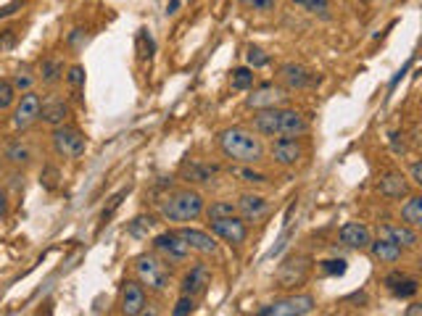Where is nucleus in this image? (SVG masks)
<instances>
[{
  "label": "nucleus",
  "mask_w": 422,
  "mask_h": 316,
  "mask_svg": "<svg viewBox=\"0 0 422 316\" xmlns=\"http://www.w3.org/2000/svg\"><path fill=\"white\" fill-rule=\"evenodd\" d=\"M251 130L259 137H304L309 132V121L304 114L285 108V106H274V108H261L251 119Z\"/></svg>",
  "instance_id": "obj_1"
},
{
  "label": "nucleus",
  "mask_w": 422,
  "mask_h": 316,
  "mask_svg": "<svg viewBox=\"0 0 422 316\" xmlns=\"http://www.w3.org/2000/svg\"><path fill=\"white\" fill-rule=\"evenodd\" d=\"M217 145H220L222 156L230 158L233 164L256 167L267 156L264 140L253 130H246V127H227V130H222L220 137H217Z\"/></svg>",
  "instance_id": "obj_2"
},
{
  "label": "nucleus",
  "mask_w": 422,
  "mask_h": 316,
  "mask_svg": "<svg viewBox=\"0 0 422 316\" xmlns=\"http://www.w3.org/2000/svg\"><path fill=\"white\" fill-rule=\"evenodd\" d=\"M203 208H206V200L201 193L193 187H183V190L167 193L161 198L159 214L164 221H172V224H187V221H196L198 217H203Z\"/></svg>",
  "instance_id": "obj_3"
},
{
  "label": "nucleus",
  "mask_w": 422,
  "mask_h": 316,
  "mask_svg": "<svg viewBox=\"0 0 422 316\" xmlns=\"http://www.w3.org/2000/svg\"><path fill=\"white\" fill-rule=\"evenodd\" d=\"M135 277L148 293H164L172 280V269L156 253H143L135 261Z\"/></svg>",
  "instance_id": "obj_4"
},
{
  "label": "nucleus",
  "mask_w": 422,
  "mask_h": 316,
  "mask_svg": "<svg viewBox=\"0 0 422 316\" xmlns=\"http://www.w3.org/2000/svg\"><path fill=\"white\" fill-rule=\"evenodd\" d=\"M153 253L159 258H164L172 267H180V264H187L190 261V248L187 243L180 237L177 230H169V232H161L153 237Z\"/></svg>",
  "instance_id": "obj_5"
},
{
  "label": "nucleus",
  "mask_w": 422,
  "mask_h": 316,
  "mask_svg": "<svg viewBox=\"0 0 422 316\" xmlns=\"http://www.w3.org/2000/svg\"><path fill=\"white\" fill-rule=\"evenodd\" d=\"M317 308V300L314 295H306V293H298V295H285V298H277L261 306L256 314L259 316H306Z\"/></svg>",
  "instance_id": "obj_6"
},
{
  "label": "nucleus",
  "mask_w": 422,
  "mask_h": 316,
  "mask_svg": "<svg viewBox=\"0 0 422 316\" xmlns=\"http://www.w3.org/2000/svg\"><path fill=\"white\" fill-rule=\"evenodd\" d=\"M209 232L214 234L217 240L227 243V245H243L248 240V224L243 219L233 214V217H222V219H209Z\"/></svg>",
  "instance_id": "obj_7"
},
{
  "label": "nucleus",
  "mask_w": 422,
  "mask_h": 316,
  "mask_svg": "<svg viewBox=\"0 0 422 316\" xmlns=\"http://www.w3.org/2000/svg\"><path fill=\"white\" fill-rule=\"evenodd\" d=\"M53 150H56V156H61V158H80L87 148V140H84V134L80 130H74V127H67V124H61V127H53Z\"/></svg>",
  "instance_id": "obj_8"
},
{
  "label": "nucleus",
  "mask_w": 422,
  "mask_h": 316,
  "mask_svg": "<svg viewBox=\"0 0 422 316\" xmlns=\"http://www.w3.org/2000/svg\"><path fill=\"white\" fill-rule=\"evenodd\" d=\"M270 158L283 169L296 167L304 158V145L298 143V137H274L270 145Z\"/></svg>",
  "instance_id": "obj_9"
},
{
  "label": "nucleus",
  "mask_w": 422,
  "mask_h": 316,
  "mask_svg": "<svg viewBox=\"0 0 422 316\" xmlns=\"http://www.w3.org/2000/svg\"><path fill=\"white\" fill-rule=\"evenodd\" d=\"M214 280V274H211V267L209 264H193V267L187 269L185 274H183V282H180V293L183 295H190V298H201L203 293L209 290V284Z\"/></svg>",
  "instance_id": "obj_10"
},
{
  "label": "nucleus",
  "mask_w": 422,
  "mask_h": 316,
  "mask_svg": "<svg viewBox=\"0 0 422 316\" xmlns=\"http://www.w3.org/2000/svg\"><path fill=\"white\" fill-rule=\"evenodd\" d=\"M309 271H312V264H309V258L304 256H293V258H288L283 267L277 269V287H298V284H304L309 280Z\"/></svg>",
  "instance_id": "obj_11"
},
{
  "label": "nucleus",
  "mask_w": 422,
  "mask_h": 316,
  "mask_svg": "<svg viewBox=\"0 0 422 316\" xmlns=\"http://www.w3.org/2000/svg\"><path fill=\"white\" fill-rule=\"evenodd\" d=\"M180 237L187 243L190 253H201V256H217L220 253V243L209 230H196V227H185L180 224Z\"/></svg>",
  "instance_id": "obj_12"
},
{
  "label": "nucleus",
  "mask_w": 422,
  "mask_h": 316,
  "mask_svg": "<svg viewBox=\"0 0 422 316\" xmlns=\"http://www.w3.org/2000/svg\"><path fill=\"white\" fill-rule=\"evenodd\" d=\"M40 108H43V98H40L34 90L21 93V100L14 106V127H16V130L32 127L34 121L40 119Z\"/></svg>",
  "instance_id": "obj_13"
},
{
  "label": "nucleus",
  "mask_w": 422,
  "mask_h": 316,
  "mask_svg": "<svg viewBox=\"0 0 422 316\" xmlns=\"http://www.w3.org/2000/svg\"><path fill=\"white\" fill-rule=\"evenodd\" d=\"M285 100H288L285 87L267 82V84H259L251 95L246 98V106H248V108H256V111H261V108H274V106H283Z\"/></svg>",
  "instance_id": "obj_14"
},
{
  "label": "nucleus",
  "mask_w": 422,
  "mask_h": 316,
  "mask_svg": "<svg viewBox=\"0 0 422 316\" xmlns=\"http://www.w3.org/2000/svg\"><path fill=\"white\" fill-rule=\"evenodd\" d=\"M237 217L243 219L246 224H256L270 214V200L264 195H256V193H243L240 198L235 200Z\"/></svg>",
  "instance_id": "obj_15"
},
{
  "label": "nucleus",
  "mask_w": 422,
  "mask_h": 316,
  "mask_svg": "<svg viewBox=\"0 0 422 316\" xmlns=\"http://www.w3.org/2000/svg\"><path fill=\"white\" fill-rule=\"evenodd\" d=\"M148 308V293L137 280H127L121 287V314L140 316Z\"/></svg>",
  "instance_id": "obj_16"
},
{
  "label": "nucleus",
  "mask_w": 422,
  "mask_h": 316,
  "mask_svg": "<svg viewBox=\"0 0 422 316\" xmlns=\"http://www.w3.org/2000/svg\"><path fill=\"white\" fill-rule=\"evenodd\" d=\"M277 77H280V82L285 84V90H306V87H314L320 82L317 74H312L301 64H283Z\"/></svg>",
  "instance_id": "obj_17"
},
{
  "label": "nucleus",
  "mask_w": 422,
  "mask_h": 316,
  "mask_svg": "<svg viewBox=\"0 0 422 316\" xmlns=\"http://www.w3.org/2000/svg\"><path fill=\"white\" fill-rule=\"evenodd\" d=\"M338 240H340V245H346V248L351 250H367L372 240V232L367 224H362V221H349V224H343L340 230H338Z\"/></svg>",
  "instance_id": "obj_18"
},
{
  "label": "nucleus",
  "mask_w": 422,
  "mask_h": 316,
  "mask_svg": "<svg viewBox=\"0 0 422 316\" xmlns=\"http://www.w3.org/2000/svg\"><path fill=\"white\" fill-rule=\"evenodd\" d=\"M383 284H386V290H388L390 295L399 300L414 298V295L420 293V282H417L414 277L404 274V271H390L388 277L383 280Z\"/></svg>",
  "instance_id": "obj_19"
},
{
  "label": "nucleus",
  "mask_w": 422,
  "mask_h": 316,
  "mask_svg": "<svg viewBox=\"0 0 422 316\" xmlns=\"http://www.w3.org/2000/svg\"><path fill=\"white\" fill-rule=\"evenodd\" d=\"M380 234L388 237V240H393L401 250H414L417 245H420L417 227H409V224H404V221H401V224H386V227L380 230Z\"/></svg>",
  "instance_id": "obj_20"
},
{
  "label": "nucleus",
  "mask_w": 422,
  "mask_h": 316,
  "mask_svg": "<svg viewBox=\"0 0 422 316\" xmlns=\"http://www.w3.org/2000/svg\"><path fill=\"white\" fill-rule=\"evenodd\" d=\"M367 250H370V256L377 261V264H399L401 256H404V250L399 248L393 240L383 237V234H380V237H372Z\"/></svg>",
  "instance_id": "obj_21"
},
{
  "label": "nucleus",
  "mask_w": 422,
  "mask_h": 316,
  "mask_svg": "<svg viewBox=\"0 0 422 316\" xmlns=\"http://www.w3.org/2000/svg\"><path fill=\"white\" fill-rule=\"evenodd\" d=\"M183 182L187 184H198V187H209V184L217 182V169L209 167V164H198V161H187L183 171H180Z\"/></svg>",
  "instance_id": "obj_22"
},
{
  "label": "nucleus",
  "mask_w": 422,
  "mask_h": 316,
  "mask_svg": "<svg viewBox=\"0 0 422 316\" xmlns=\"http://www.w3.org/2000/svg\"><path fill=\"white\" fill-rule=\"evenodd\" d=\"M71 108L64 98H48L43 100V108H40V119L48 124V127H61L69 119Z\"/></svg>",
  "instance_id": "obj_23"
},
{
  "label": "nucleus",
  "mask_w": 422,
  "mask_h": 316,
  "mask_svg": "<svg viewBox=\"0 0 422 316\" xmlns=\"http://www.w3.org/2000/svg\"><path fill=\"white\" fill-rule=\"evenodd\" d=\"M377 190H380V195L383 198H404L409 195V182H406L404 174H386V177H380V182H377Z\"/></svg>",
  "instance_id": "obj_24"
},
{
  "label": "nucleus",
  "mask_w": 422,
  "mask_h": 316,
  "mask_svg": "<svg viewBox=\"0 0 422 316\" xmlns=\"http://www.w3.org/2000/svg\"><path fill=\"white\" fill-rule=\"evenodd\" d=\"M64 74H67V66H64V61L61 58H43V64H40V80H43V84H48V87H53V84H58L61 80H64Z\"/></svg>",
  "instance_id": "obj_25"
},
{
  "label": "nucleus",
  "mask_w": 422,
  "mask_h": 316,
  "mask_svg": "<svg viewBox=\"0 0 422 316\" xmlns=\"http://www.w3.org/2000/svg\"><path fill=\"white\" fill-rule=\"evenodd\" d=\"M401 221L409 227H420L422 224V195H409L401 203Z\"/></svg>",
  "instance_id": "obj_26"
},
{
  "label": "nucleus",
  "mask_w": 422,
  "mask_h": 316,
  "mask_svg": "<svg viewBox=\"0 0 422 316\" xmlns=\"http://www.w3.org/2000/svg\"><path fill=\"white\" fill-rule=\"evenodd\" d=\"M230 174H235L240 182L246 184H267L270 182V177L267 174H261V171H253L248 164H235V167H230Z\"/></svg>",
  "instance_id": "obj_27"
},
{
  "label": "nucleus",
  "mask_w": 422,
  "mask_h": 316,
  "mask_svg": "<svg viewBox=\"0 0 422 316\" xmlns=\"http://www.w3.org/2000/svg\"><path fill=\"white\" fill-rule=\"evenodd\" d=\"M64 80H67L69 90L74 93V98H82V90H84V66H80V64L69 66V69H67V74H64Z\"/></svg>",
  "instance_id": "obj_28"
},
{
  "label": "nucleus",
  "mask_w": 422,
  "mask_h": 316,
  "mask_svg": "<svg viewBox=\"0 0 422 316\" xmlns=\"http://www.w3.org/2000/svg\"><path fill=\"white\" fill-rule=\"evenodd\" d=\"M203 214H206V219H222V217H233V214H237L235 203L233 200H211V206L209 208H203Z\"/></svg>",
  "instance_id": "obj_29"
},
{
  "label": "nucleus",
  "mask_w": 422,
  "mask_h": 316,
  "mask_svg": "<svg viewBox=\"0 0 422 316\" xmlns=\"http://www.w3.org/2000/svg\"><path fill=\"white\" fill-rule=\"evenodd\" d=\"M293 5L304 8L306 14H314V16L327 19L330 16V0H290Z\"/></svg>",
  "instance_id": "obj_30"
},
{
  "label": "nucleus",
  "mask_w": 422,
  "mask_h": 316,
  "mask_svg": "<svg viewBox=\"0 0 422 316\" xmlns=\"http://www.w3.org/2000/svg\"><path fill=\"white\" fill-rule=\"evenodd\" d=\"M5 158L11 164H16V167H24V164L32 161V150H30V145H24V143H14V145H8V150H5Z\"/></svg>",
  "instance_id": "obj_31"
},
{
  "label": "nucleus",
  "mask_w": 422,
  "mask_h": 316,
  "mask_svg": "<svg viewBox=\"0 0 422 316\" xmlns=\"http://www.w3.org/2000/svg\"><path fill=\"white\" fill-rule=\"evenodd\" d=\"M233 90L237 93H246V90H251L253 87V69L251 66H240L233 71Z\"/></svg>",
  "instance_id": "obj_32"
},
{
  "label": "nucleus",
  "mask_w": 422,
  "mask_h": 316,
  "mask_svg": "<svg viewBox=\"0 0 422 316\" xmlns=\"http://www.w3.org/2000/svg\"><path fill=\"white\" fill-rule=\"evenodd\" d=\"M34 80H37V77H34L32 71H30L27 66H21L16 74H14L11 82H14V87H16V93H30V90L34 87Z\"/></svg>",
  "instance_id": "obj_33"
},
{
  "label": "nucleus",
  "mask_w": 422,
  "mask_h": 316,
  "mask_svg": "<svg viewBox=\"0 0 422 316\" xmlns=\"http://www.w3.org/2000/svg\"><path fill=\"white\" fill-rule=\"evenodd\" d=\"M151 227H153V219L151 217H137V219H132V221L127 224V234L140 240V237H145V234H148V230H151Z\"/></svg>",
  "instance_id": "obj_34"
},
{
  "label": "nucleus",
  "mask_w": 422,
  "mask_h": 316,
  "mask_svg": "<svg viewBox=\"0 0 422 316\" xmlns=\"http://www.w3.org/2000/svg\"><path fill=\"white\" fill-rule=\"evenodd\" d=\"M16 103V87L11 80H0V111L11 108Z\"/></svg>",
  "instance_id": "obj_35"
},
{
  "label": "nucleus",
  "mask_w": 422,
  "mask_h": 316,
  "mask_svg": "<svg viewBox=\"0 0 422 316\" xmlns=\"http://www.w3.org/2000/svg\"><path fill=\"white\" fill-rule=\"evenodd\" d=\"M246 58H248V66L251 69H264L270 66V53H264L261 48H256V45H251V48L246 50Z\"/></svg>",
  "instance_id": "obj_36"
},
{
  "label": "nucleus",
  "mask_w": 422,
  "mask_h": 316,
  "mask_svg": "<svg viewBox=\"0 0 422 316\" xmlns=\"http://www.w3.org/2000/svg\"><path fill=\"white\" fill-rule=\"evenodd\" d=\"M346 261L343 258H330V261H322V274L327 277H343L346 274Z\"/></svg>",
  "instance_id": "obj_37"
},
{
  "label": "nucleus",
  "mask_w": 422,
  "mask_h": 316,
  "mask_svg": "<svg viewBox=\"0 0 422 316\" xmlns=\"http://www.w3.org/2000/svg\"><path fill=\"white\" fill-rule=\"evenodd\" d=\"M240 5H243V8H248V11H259V14H270V11H274L277 0H240Z\"/></svg>",
  "instance_id": "obj_38"
},
{
  "label": "nucleus",
  "mask_w": 422,
  "mask_h": 316,
  "mask_svg": "<svg viewBox=\"0 0 422 316\" xmlns=\"http://www.w3.org/2000/svg\"><path fill=\"white\" fill-rule=\"evenodd\" d=\"M193 311H196V298H190V295H180L177 303H174V308H172L174 316H185V314H193Z\"/></svg>",
  "instance_id": "obj_39"
},
{
  "label": "nucleus",
  "mask_w": 422,
  "mask_h": 316,
  "mask_svg": "<svg viewBox=\"0 0 422 316\" xmlns=\"http://www.w3.org/2000/svg\"><path fill=\"white\" fill-rule=\"evenodd\" d=\"M40 184H43L45 190H56V187H58V169L56 167L43 169V174H40Z\"/></svg>",
  "instance_id": "obj_40"
},
{
  "label": "nucleus",
  "mask_w": 422,
  "mask_h": 316,
  "mask_svg": "<svg viewBox=\"0 0 422 316\" xmlns=\"http://www.w3.org/2000/svg\"><path fill=\"white\" fill-rule=\"evenodd\" d=\"M140 56H151L153 53V40H151V34H148V29H140Z\"/></svg>",
  "instance_id": "obj_41"
},
{
  "label": "nucleus",
  "mask_w": 422,
  "mask_h": 316,
  "mask_svg": "<svg viewBox=\"0 0 422 316\" xmlns=\"http://www.w3.org/2000/svg\"><path fill=\"white\" fill-rule=\"evenodd\" d=\"M409 182L414 184V187L422 184V161H412V167H409Z\"/></svg>",
  "instance_id": "obj_42"
},
{
  "label": "nucleus",
  "mask_w": 422,
  "mask_h": 316,
  "mask_svg": "<svg viewBox=\"0 0 422 316\" xmlns=\"http://www.w3.org/2000/svg\"><path fill=\"white\" fill-rule=\"evenodd\" d=\"M14 42H16V29H5L3 37H0V50L14 48Z\"/></svg>",
  "instance_id": "obj_43"
},
{
  "label": "nucleus",
  "mask_w": 422,
  "mask_h": 316,
  "mask_svg": "<svg viewBox=\"0 0 422 316\" xmlns=\"http://www.w3.org/2000/svg\"><path fill=\"white\" fill-rule=\"evenodd\" d=\"M390 145L396 153H406V145H404V132H390Z\"/></svg>",
  "instance_id": "obj_44"
},
{
  "label": "nucleus",
  "mask_w": 422,
  "mask_h": 316,
  "mask_svg": "<svg viewBox=\"0 0 422 316\" xmlns=\"http://www.w3.org/2000/svg\"><path fill=\"white\" fill-rule=\"evenodd\" d=\"M5 214H8V193L0 187V221L5 219Z\"/></svg>",
  "instance_id": "obj_45"
},
{
  "label": "nucleus",
  "mask_w": 422,
  "mask_h": 316,
  "mask_svg": "<svg viewBox=\"0 0 422 316\" xmlns=\"http://www.w3.org/2000/svg\"><path fill=\"white\" fill-rule=\"evenodd\" d=\"M19 8H21V3H11V5H5V8H0V19H5V16H11V14H16Z\"/></svg>",
  "instance_id": "obj_46"
},
{
  "label": "nucleus",
  "mask_w": 422,
  "mask_h": 316,
  "mask_svg": "<svg viewBox=\"0 0 422 316\" xmlns=\"http://www.w3.org/2000/svg\"><path fill=\"white\" fill-rule=\"evenodd\" d=\"M422 314V306L420 303H412L409 308H406V316H420Z\"/></svg>",
  "instance_id": "obj_47"
},
{
  "label": "nucleus",
  "mask_w": 422,
  "mask_h": 316,
  "mask_svg": "<svg viewBox=\"0 0 422 316\" xmlns=\"http://www.w3.org/2000/svg\"><path fill=\"white\" fill-rule=\"evenodd\" d=\"M177 5H180V0H172V3H169V14H174V11H177Z\"/></svg>",
  "instance_id": "obj_48"
}]
</instances>
